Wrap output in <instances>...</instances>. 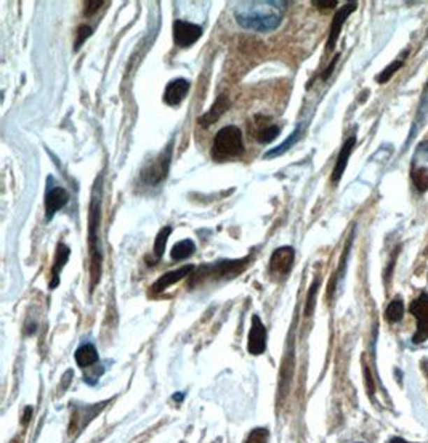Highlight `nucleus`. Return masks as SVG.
I'll use <instances>...</instances> for the list:
<instances>
[{
    "label": "nucleus",
    "mask_w": 428,
    "mask_h": 443,
    "mask_svg": "<svg viewBox=\"0 0 428 443\" xmlns=\"http://www.w3.org/2000/svg\"><path fill=\"white\" fill-rule=\"evenodd\" d=\"M100 182H101V178H98L95 183V190H93V196L90 202V214H89V246H90V257H92L90 273L93 278V286L98 283V280H100L101 262H103V253H101V244H100V222H101Z\"/></svg>",
    "instance_id": "f03ea898"
},
{
    "label": "nucleus",
    "mask_w": 428,
    "mask_h": 443,
    "mask_svg": "<svg viewBox=\"0 0 428 443\" xmlns=\"http://www.w3.org/2000/svg\"><path fill=\"white\" fill-rule=\"evenodd\" d=\"M356 7H358V2H348V3H345L342 8H338L337 13L334 15L331 29H329V37H327V52L334 50V47H336V43L338 41L340 32H342L345 21H347L348 16L355 12Z\"/></svg>",
    "instance_id": "6e6552de"
},
{
    "label": "nucleus",
    "mask_w": 428,
    "mask_h": 443,
    "mask_svg": "<svg viewBox=\"0 0 428 443\" xmlns=\"http://www.w3.org/2000/svg\"><path fill=\"white\" fill-rule=\"evenodd\" d=\"M388 443H411V442L401 439V437H393V439L388 440Z\"/></svg>",
    "instance_id": "7c9ffc66"
},
{
    "label": "nucleus",
    "mask_w": 428,
    "mask_h": 443,
    "mask_svg": "<svg viewBox=\"0 0 428 443\" xmlns=\"http://www.w3.org/2000/svg\"><path fill=\"white\" fill-rule=\"evenodd\" d=\"M268 440H270V432L263 428H259L250 432L244 443H268Z\"/></svg>",
    "instance_id": "b1692460"
},
{
    "label": "nucleus",
    "mask_w": 428,
    "mask_h": 443,
    "mask_svg": "<svg viewBox=\"0 0 428 443\" xmlns=\"http://www.w3.org/2000/svg\"><path fill=\"white\" fill-rule=\"evenodd\" d=\"M313 5L318 8H334L337 5V0H313Z\"/></svg>",
    "instance_id": "cd10ccee"
},
{
    "label": "nucleus",
    "mask_w": 428,
    "mask_h": 443,
    "mask_svg": "<svg viewBox=\"0 0 428 443\" xmlns=\"http://www.w3.org/2000/svg\"><path fill=\"white\" fill-rule=\"evenodd\" d=\"M68 191L62 187H53L45 195V220L50 222L59 209L68 204Z\"/></svg>",
    "instance_id": "9b49d317"
},
{
    "label": "nucleus",
    "mask_w": 428,
    "mask_h": 443,
    "mask_svg": "<svg viewBox=\"0 0 428 443\" xmlns=\"http://www.w3.org/2000/svg\"><path fill=\"white\" fill-rule=\"evenodd\" d=\"M170 233H172V227H169V225L164 227L162 230H159L157 237L155 238V257H156V260H159L164 255V251H166L167 239L170 237Z\"/></svg>",
    "instance_id": "aec40b11"
},
{
    "label": "nucleus",
    "mask_w": 428,
    "mask_h": 443,
    "mask_svg": "<svg viewBox=\"0 0 428 443\" xmlns=\"http://www.w3.org/2000/svg\"><path fill=\"white\" fill-rule=\"evenodd\" d=\"M193 272H194V265L188 264V265L180 267V269H177V270H172V272L164 273V275H162L161 278H159V280H157L155 284H152V288H151L152 293L157 294V293L166 291L167 288H170V286H172V284H175V283L182 281L183 278L190 276Z\"/></svg>",
    "instance_id": "f8f14e48"
},
{
    "label": "nucleus",
    "mask_w": 428,
    "mask_h": 443,
    "mask_svg": "<svg viewBox=\"0 0 428 443\" xmlns=\"http://www.w3.org/2000/svg\"><path fill=\"white\" fill-rule=\"evenodd\" d=\"M358 443H359V442H358Z\"/></svg>",
    "instance_id": "473e14b6"
},
{
    "label": "nucleus",
    "mask_w": 428,
    "mask_h": 443,
    "mask_svg": "<svg viewBox=\"0 0 428 443\" xmlns=\"http://www.w3.org/2000/svg\"><path fill=\"white\" fill-rule=\"evenodd\" d=\"M338 57H340V55H336V57H334L331 64H329L327 69H326V73L322 74V79H324V80L329 78V76H331V74L334 73V68H336V64H337V62H338Z\"/></svg>",
    "instance_id": "c85d7f7f"
},
{
    "label": "nucleus",
    "mask_w": 428,
    "mask_h": 443,
    "mask_svg": "<svg viewBox=\"0 0 428 443\" xmlns=\"http://www.w3.org/2000/svg\"><path fill=\"white\" fill-rule=\"evenodd\" d=\"M403 64H404L403 59H397V62H393L392 64H390V66H387L385 69L382 71L380 74L377 76V82H378V84H387V82L393 78L394 73H397L398 69L403 68Z\"/></svg>",
    "instance_id": "4be33fe9"
},
{
    "label": "nucleus",
    "mask_w": 428,
    "mask_h": 443,
    "mask_svg": "<svg viewBox=\"0 0 428 443\" xmlns=\"http://www.w3.org/2000/svg\"><path fill=\"white\" fill-rule=\"evenodd\" d=\"M364 376H366L367 391H369V393H374V382H372V376H371L369 370H367V368H364Z\"/></svg>",
    "instance_id": "c756f323"
},
{
    "label": "nucleus",
    "mask_w": 428,
    "mask_h": 443,
    "mask_svg": "<svg viewBox=\"0 0 428 443\" xmlns=\"http://www.w3.org/2000/svg\"><path fill=\"white\" fill-rule=\"evenodd\" d=\"M250 355H262L266 349V328L262 323L259 315L252 316V326L249 331V342H247Z\"/></svg>",
    "instance_id": "1a4fd4ad"
},
{
    "label": "nucleus",
    "mask_w": 428,
    "mask_h": 443,
    "mask_svg": "<svg viewBox=\"0 0 428 443\" xmlns=\"http://www.w3.org/2000/svg\"><path fill=\"white\" fill-rule=\"evenodd\" d=\"M294 260H295L294 248H290V246H283V248H278L271 254L270 272L273 273V275L285 276L290 270H292Z\"/></svg>",
    "instance_id": "0eeeda50"
},
{
    "label": "nucleus",
    "mask_w": 428,
    "mask_h": 443,
    "mask_svg": "<svg viewBox=\"0 0 428 443\" xmlns=\"http://www.w3.org/2000/svg\"><path fill=\"white\" fill-rule=\"evenodd\" d=\"M93 34V27L89 26V24H82L79 26L78 29V37H76V42H74V52H78L79 48L82 47V43H84L89 37Z\"/></svg>",
    "instance_id": "393cba45"
},
{
    "label": "nucleus",
    "mask_w": 428,
    "mask_h": 443,
    "mask_svg": "<svg viewBox=\"0 0 428 443\" xmlns=\"http://www.w3.org/2000/svg\"><path fill=\"white\" fill-rule=\"evenodd\" d=\"M196 253V244L193 239H183V241H178L173 246L172 251H170V257L173 260H185L188 259Z\"/></svg>",
    "instance_id": "f3484780"
},
{
    "label": "nucleus",
    "mask_w": 428,
    "mask_h": 443,
    "mask_svg": "<svg viewBox=\"0 0 428 443\" xmlns=\"http://www.w3.org/2000/svg\"><path fill=\"white\" fill-rule=\"evenodd\" d=\"M318 288H320V281L315 280V283L311 284L310 288V293H308V299H306V310H305V315L310 316L313 309H315V300H316V294H318Z\"/></svg>",
    "instance_id": "a878e982"
},
{
    "label": "nucleus",
    "mask_w": 428,
    "mask_h": 443,
    "mask_svg": "<svg viewBox=\"0 0 428 443\" xmlns=\"http://www.w3.org/2000/svg\"><path fill=\"white\" fill-rule=\"evenodd\" d=\"M355 145H356V136L351 135L350 139L343 143L342 150H340L337 161H336V166H334V171H332V182L334 183H337L338 180L342 178L345 169H347V166H348V160H350L351 153H353Z\"/></svg>",
    "instance_id": "4468645a"
},
{
    "label": "nucleus",
    "mask_w": 428,
    "mask_h": 443,
    "mask_svg": "<svg viewBox=\"0 0 428 443\" xmlns=\"http://www.w3.org/2000/svg\"><path fill=\"white\" fill-rule=\"evenodd\" d=\"M279 132H281V130H279L278 125H270V127L262 129L260 132L255 135V139H257V141H259V143H270V141L276 139Z\"/></svg>",
    "instance_id": "5701e85b"
},
{
    "label": "nucleus",
    "mask_w": 428,
    "mask_h": 443,
    "mask_svg": "<svg viewBox=\"0 0 428 443\" xmlns=\"http://www.w3.org/2000/svg\"><path fill=\"white\" fill-rule=\"evenodd\" d=\"M74 358L80 368L85 370L98 362V352L93 344H84V346H80L78 350H76Z\"/></svg>",
    "instance_id": "dca6fc26"
},
{
    "label": "nucleus",
    "mask_w": 428,
    "mask_h": 443,
    "mask_svg": "<svg viewBox=\"0 0 428 443\" xmlns=\"http://www.w3.org/2000/svg\"><path fill=\"white\" fill-rule=\"evenodd\" d=\"M170 160H172V146H169L167 150H164L155 161L146 164L145 169L141 171L143 182H145L146 185H151V187L164 182L169 175Z\"/></svg>",
    "instance_id": "20e7f679"
},
{
    "label": "nucleus",
    "mask_w": 428,
    "mask_h": 443,
    "mask_svg": "<svg viewBox=\"0 0 428 443\" xmlns=\"http://www.w3.org/2000/svg\"><path fill=\"white\" fill-rule=\"evenodd\" d=\"M413 182L417 191L425 193L428 191V169L427 167H415L413 169Z\"/></svg>",
    "instance_id": "412c9836"
},
{
    "label": "nucleus",
    "mask_w": 428,
    "mask_h": 443,
    "mask_svg": "<svg viewBox=\"0 0 428 443\" xmlns=\"http://www.w3.org/2000/svg\"><path fill=\"white\" fill-rule=\"evenodd\" d=\"M85 16H92L93 13L95 12H98V10H100L103 5H104V2H101V0H98V2H85Z\"/></svg>",
    "instance_id": "bb28decb"
},
{
    "label": "nucleus",
    "mask_w": 428,
    "mask_h": 443,
    "mask_svg": "<svg viewBox=\"0 0 428 443\" xmlns=\"http://www.w3.org/2000/svg\"><path fill=\"white\" fill-rule=\"evenodd\" d=\"M191 89V84L188 79L177 78L173 80H170L166 90H164V103L169 106H178L180 103L185 100V97L188 95V92Z\"/></svg>",
    "instance_id": "9d476101"
},
{
    "label": "nucleus",
    "mask_w": 428,
    "mask_h": 443,
    "mask_svg": "<svg viewBox=\"0 0 428 443\" xmlns=\"http://www.w3.org/2000/svg\"><path fill=\"white\" fill-rule=\"evenodd\" d=\"M404 315V305H403V300L397 297L393 299L392 302L388 304V307L385 309V320L388 323H398L399 320L403 318Z\"/></svg>",
    "instance_id": "6ab92c4d"
},
{
    "label": "nucleus",
    "mask_w": 428,
    "mask_h": 443,
    "mask_svg": "<svg viewBox=\"0 0 428 443\" xmlns=\"http://www.w3.org/2000/svg\"><path fill=\"white\" fill-rule=\"evenodd\" d=\"M229 106H231V101H229V98L227 95H220L215 100V103L211 106V109L206 114H202V116L197 119V122H199L202 127H208V125L215 124L218 119H220L224 113L228 111Z\"/></svg>",
    "instance_id": "ddd939ff"
},
{
    "label": "nucleus",
    "mask_w": 428,
    "mask_h": 443,
    "mask_svg": "<svg viewBox=\"0 0 428 443\" xmlns=\"http://www.w3.org/2000/svg\"><path fill=\"white\" fill-rule=\"evenodd\" d=\"M31 413H32V409L31 408H27V413H24V419H23V423H27V421H29L31 418Z\"/></svg>",
    "instance_id": "2f4dec72"
},
{
    "label": "nucleus",
    "mask_w": 428,
    "mask_h": 443,
    "mask_svg": "<svg viewBox=\"0 0 428 443\" xmlns=\"http://www.w3.org/2000/svg\"><path fill=\"white\" fill-rule=\"evenodd\" d=\"M287 2L281 0H252L239 2L233 10L234 20L244 29L271 32L281 24Z\"/></svg>",
    "instance_id": "f257e3e1"
},
{
    "label": "nucleus",
    "mask_w": 428,
    "mask_h": 443,
    "mask_svg": "<svg viewBox=\"0 0 428 443\" xmlns=\"http://www.w3.org/2000/svg\"><path fill=\"white\" fill-rule=\"evenodd\" d=\"M71 251L64 243H59L57 248V254H55V262L52 267V281H50V289H55L59 284V273L64 269V265L68 264Z\"/></svg>",
    "instance_id": "2eb2a0df"
},
{
    "label": "nucleus",
    "mask_w": 428,
    "mask_h": 443,
    "mask_svg": "<svg viewBox=\"0 0 428 443\" xmlns=\"http://www.w3.org/2000/svg\"><path fill=\"white\" fill-rule=\"evenodd\" d=\"M409 311L417 320V331L413 336L414 344H422L428 339V294L422 293L419 297L413 300Z\"/></svg>",
    "instance_id": "39448f33"
},
{
    "label": "nucleus",
    "mask_w": 428,
    "mask_h": 443,
    "mask_svg": "<svg viewBox=\"0 0 428 443\" xmlns=\"http://www.w3.org/2000/svg\"><path fill=\"white\" fill-rule=\"evenodd\" d=\"M244 153L243 132L236 125H227L220 129L213 139L211 155L217 162H224L239 157Z\"/></svg>",
    "instance_id": "7ed1b4c3"
},
{
    "label": "nucleus",
    "mask_w": 428,
    "mask_h": 443,
    "mask_svg": "<svg viewBox=\"0 0 428 443\" xmlns=\"http://www.w3.org/2000/svg\"><path fill=\"white\" fill-rule=\"evenodd\" d=\"M202 27L196 23H190L185 20H177L173 23V42L175 45L188 48L201 39Z\"/></svg>",
    "instance_id": "423d86ee"
},
{
    "label": "nucleus",
    "mask_w": 428,
    "mask_h": 443,
    "mask_svg": "<svg viewBox=\"0 0 428 443\" xmlns=\"http://www.w3.org/2000/svg\"><path fill=\"white\" fill-rule=\"evenodd\" d=\"M299 139H300V125H297V129H295L294 132L289 135V139L285 140L284 143L278 145L276 148H271L270 151H266L265 155H263V160H273V157H278V156L284 155V153L287 151L290 146H294V145H295V141H297Z\"/></svg>",
    "instance_id": "a211bd4d"
}]
</instances>
